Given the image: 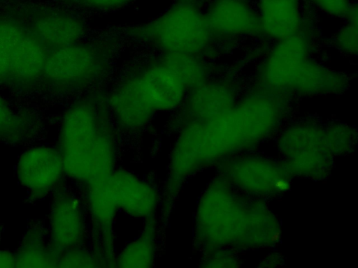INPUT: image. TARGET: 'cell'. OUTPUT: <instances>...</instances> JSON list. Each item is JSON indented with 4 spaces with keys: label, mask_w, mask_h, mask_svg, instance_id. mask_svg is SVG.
I'll list each match as a JSON object with an SVG mask.
<instances>
[{
    "label": "cell",
    "mask_w": 358,
    "mask_h": 268,
    "mask_svg": "<svg viewBox=\"0 0 358 268\" xmlns=\"http://www.w3.org/2000/svg\"><path fill=\"white\" fill-rule=\"evenodd\" d=\"M57 149L71 179L90 184L109 177L114 144L105 110L91 100L71 106L63 117Z\"/></svg>",
    "instance_id": "6da1fadb"
},
{
    "label": "cell",
    "mask_w": 358,
    "mask_h": 268,
    "mask_svg": "<svg viewBox=\"0 0 358 268\" xmlns=\"http://www.w3.org/2000/svg\"><path fill=\"white\" fill-rule=\"evenodd\" d=\"M264 90L277 95H321L344 90L347 79L313 61L305 38L298 33L278 40L259 72Z\"/></svg>",
    "instance_id": "7a4b0ae2"
},
{
    "label": "cell",
    "mask_w": 358,
    "mask_h": 268,
    "mask_svg": "<svg viewBox=\"0 0 358 268\" xmlns=\"http://www.w3.org/2000/svg\"><path fill=\"white\" fill-rule=\"evenodd\" d=\"M188 92L182 80L159 59L120 84L108 102L121 124L137 129L155 112L181 106Z\"/></svg>",
    "instance_id": "3957f363"
},
{
    "label": "cell",
    "mask_w": 358,
    "mask_h": 268,
    "mask_svg": "<svg viewBox=\"0 0 358 268\" xmlns=\"http://www.w3.org/2000/svg\"><path fill=\"white\" fill-rule=\"evenodd\" d=\"M131 36L165 53L197 56L208 48L212 34L195 0H176L155 19L133 27Z\"/></svg>",
    "instance_id": "277c9868"
},
{
    "label": "cell",
    "mask_w": 358,
    "mask_h": 268,
    "mask_svg": "<svg viewBox=\"0 0 358 268\" xmlns=\"http://www.w3.org/2000/svg\"><path fill=\"white\" fill-rule=\"evenodd\" d=\"M108 66V55L102 47L79 41L48 54L43 75L61 86L83 87L100 78Z\"/></svg>",
    "instance_id": "5b68a950"
},
{
    "label": "cell",
    "mask_w": 358,
    "mask_h": 268,
    "mask_svg": "<svg viewBox=\"0 0 358 268\" xmlns=\"http://www.w3.org/2000/svg\"><path fill=\"white\" fill-rule=\"evenodd\" d=\"M15 174L29 195L41 198L57 190L65 174L58 149L38 144L20 154L15 166Z\"/></svg>",
    "instance_id": "8992f818"
},
{
    "label": "cell",
    "mask_w": 358,
    "mask_h": 268,
    "mask_svg": "<svg viewBox=\"0 0 358 268\" xmlns=\"http://www.w3.org/2000/svg\"><path fill=\"white\" fill-rule=\"evenodd\" d=\"M51 246L59 253L81 246L86 234L82 206L71 192L55 191L48 215L46 229Z\"/></svg>",
    "instance_id": "52a82bcc"
},
{
    "label": "cell",
    "mask_w": 358,
    "mask_h": 268,
    "mask_svg": "<svg viewBox=\"0 0 358 268\" xmlns=\"http://www.w3.org/2000/svg\"><path fill=\"white\" fill-rule=\"evenodd\" d=\"M204 13L212 35L241 38L262 32L257 10L249 0H213Z\"/></svg>",
    "instance_id": "ba28073f"
},
{
    "label": "cell",
    "mask_w": 358,
    "mask_h": 268,
    "mask_svg": "<svg viewBox=\"0 0 358 268\" xmlns=\"http://www.w3.org/2000/svg\"><path fill=\"white\" fill-rule=\"evenodd\" d=\"M107 184L117 209L135 218H152L159 202L153 186L131 172L120 170L112 172Z\"/></svg>",
    "instance_id": "9c48e42d"
},
{
    "label": "cell",
    "mask_w": 358,
    "mask_h": 268,
    "mask_svg": "<svg viewBox=\"0 0 358 268\" xmlns=\"http://www.w3.org/2000/svg\"><path fill=\"white\" fill-rule=\"evenodd\" d=\"M262 32L280 40L298 33L302 25L301 0H258Z\"/></svg>",
    "instance_id": "30bf717a"
},
{
    "label": "cell",
    "mask_w": 358,
    "mask_h": 268,
    "mask_svg": "<svg viewBox=\"0 0 358 268\" xmlns=\"http://www.w3.org/2000/svg\"><path fill=\"white\" fill-rule=\"evenodd\" d=\"M31 32L45 47L55 50L79 42L85 27L76 15L56 11L38 17Z\"/></svg>",
    "instance_id": "8fae6325"
},
{
    "label": "cell",
    "mask_w": 358,
    "mask_h": 268,
    "mask_svg": "<svg viewBox=\"0 0 358 268\" xmlns=\"http://www.w3.org/2000/svg\"><path fill=\"white\" fill-rule=\"evenodd\" d=\"M59 253L51 246L46 229L39 223L28 227L15 253L16 267H56Z\"/></svg>",
    "instance_id": "7c38bea8"
},
{
    "label": "cell",
    "mask_w": 358,
    "mask_h": 268,
    "mask_svg": "<svg viewBox=\"0 0 358 268\" xmlns=\"http://www.w3.org/2000/svg\"><path fill=\"white\" fill-rule=\"evenodd\" d=\"M234 95L231 85L206 80L187 93L181 106L187 119H199L233 101Z\"/></svg>",
    "instance_id": "4fadbf2b"
},
{
    "label": "cell",
    "mask_w": 358,
    "mask_h": 268,
    "mask_svg": "<svg viewBox=\"0 0 358 268\" xmlns=\"http://www.w3.org/2000/svg\"><path fill=\"white\" fill-rule=\"evenodd\" d=\"M152 218L147 219V224L140 235L128 244L116 258V266L120 267H150L153 265L157 228L156 223Z\"/></svg>",
    "instance_id": "5bb4252c"
},
{
    "label": "cell",
    "mask_w": 358,
    "mask_h": 268,
    "mask_svg": "<svg viewBox=\"0 0 358 268\" xmlns=\"http://www.w3.org/2000/svg\"><path fill=\"white\" fill-rule=\"evenodd\" d=\"M160 59L177 74L189 91L206 80V68L196 56L182 53H165Z\"/></svg>",
    "instance_id": "9a60e30c"
},
{
    "label": "cell",
    "mask_w": 358,
    "mask_h": 268,
    "mask_svg": "<svg viewBox=\"0 0 358 268\" xmlns=\"http://www.w3.org/2000/svg\"><path fill=\"white\" fill-rule=\"evenodd\" d=\"M25 31L15 22L0 20V81L12 79L15 51Z\"/></svg>",
    "instance_id": "2e32d148"
},
{
    "label": "cell",
    "mask_w": 358,
    "mask_h": 268,
    "mask_svg": "<svg viewBox=\"0 0 358 268\" xmlns=\"http://www.w3.org/2000/svg\"><path fill=\"white\" fill-rule=\"evenodd\" d=\"M28 124L0 96V142L18 144L25 140Z\"/></svg>",
    "instance_id": "e0dca14e"
},
{
    "label": "cell",
    "mask_w": 358,
    "mask_h": 268,
    "mask_svg": "<svg viewBox=\"0 0 358 268\" xmlns=\"http://www.w3.org/2000/svg\"><path fill=\"white\" fill-rule=\"evenodd\" d=\"M357 8L356 6L346 19V24L335 36L336 47L348 56H357Z\"/></svg>",
    "instance_id": "ac0fdd59"
},
{
    "label": "cell",
    "mask_w": 358,
    "mask_h": 268,
    "mask_svg": "<svg viewBox=\"0 0 358 268\" xmlns=\"http://www.w3.org/2000/svg\"><path fill=\"white\" fill-rule=\"evenodd\" d=\"M99 260L80 246L61 252L56 267H93L99 266Z\"/></svg>",
    "instance_id": "d6986e66"
},
{
    "label": "cell",
    "mask_w": 358,
    "mask_h": 268,
    "mask_svg": "<svg viewBox=\"0 0 358 268\" xmlns=\"http://www.w3.org/2000/svg\"><path fill=\"white\" fill-rule=\"evenodd\" d=\"M321 11L332 17L345 19L357 6L352 0H310Z\"/></svg>",
    "instance_id": "ffe728a7"
},
{
    "label": "cell",
    "mask_w": 358,
    "mask_h": 268,
    "mask_svg": "<svg viewBox=\"0 0 358 268\" xmlns=\"http://www.w3.org/2000/svg\"><path fill=\"white\" fill-rule=\"evenodd\" d=\"M76 7L91 11H110L129 5L135 0H64Z\"/></svg>",
    "instance_id": "44dd1931"
},
{
    "label": "cell",
    "mask_w": 358,
    "mask_h": 268,
    "mask_svg": "<svg viewBox=\"0 0 358 268\" xmlns=\"http://www.w3.org/2000/svg\"><path fill=\"white\" fill-rule=\"evenodd\" d=\"M16 267L15 253L5 249H0V268Z\"/></svg>",
    "instance_id": "7402d4cb"
},
{
    "label": "cell",
    "mask_w": 358,
    "mask_h": 268,
    "mask_svg": "<svg viewBox=\"0 0 358 268\" xmlns=\"http://www.w3.org/2000/svg\"><path fill=\"white\" fill-rule=\"evenodd\" d=\"M275 186L281 190H287L289 187L288 184L284 181L280 180L275 183Z\"/></svg>",
    "instance_id": "603a6c76"
},
{
    "label": "cell",
    "mask_w": 358,
    "mask_h": 268,
    "mask_svg": "<svg viewBox=\"0 0 358 268\" xmlns=\"http://www.w3.org/2000/svg\"><path fill=\"white\" fill-rule=\"evenodd\" d=\"M279 232H276L275 233L272 237H271V241H276L279 239L280 238V235H279Z\"/></svg>",
    "instance_id": "cb8c5ba5"
},
{
    "label": "cell",
    "mask_w": 358,
    "mask_h": 268,
    "mask_svg": "<svg viewBox=\"0 0 358 268\" xmlns=\"http://www.w3.org/2000/svg\"><path fill=\"white\" fill-rule=\"evenodd\" d=\"M2 234H3V228L1 225L0 224V244L2 239Z\"/></svg>",
    "instance_id": "d4e9b609"
}]
</instances>
